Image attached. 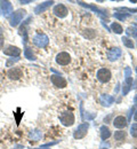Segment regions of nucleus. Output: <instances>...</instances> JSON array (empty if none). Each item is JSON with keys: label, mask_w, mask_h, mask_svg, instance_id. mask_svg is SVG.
Segmentation results:
<instances>
[{"label": "nucleus", "mask_w": 137, "mask_h": 149, "mask_svg": "<svg viewBox=\"0 0 137 149\" xmlns=\"http://www.w3.org/2000/svg\"><path fill=\"white\" fill-rule=\"evenodd\" d=\"M103 149H107V148H103Z\"/></svg>", "instance_id": "obj_32"}, {"label": "nucleus", "mask_w": 137, "mask_h": 149, "mask_svg": "<svg viewBox=\"0 0 137 149\" xmlns=\"http://www.w3.org/2000/svg\"><path fill=\"white\" fill-rule=\"evenodd\" d=\"M126 33H127V36H131L133 38H136L137 37V29L136 28H134V26H129V28H127Z\"/></svg>", "instance_id": "obj_24"}, {"label": "nucleus", "mask_w": 137, "mask_h": 149, "mask_svg": "<svg viewBox=\"0 0 137 149\" xmlns=\"http://www.w3.org/2000/svg\"><path fill=\"white\" fill-rule=\"evenodd\" d=\"M36 149H50V148H49L47 145H43V146H41L40 148H36Z\"/></svg>", "instance_id": "obj_30"}, {"label": "nucleus", "mask_w": 137, "mask_h": 149, "mask_svg": "<svg viewBox=\"0 0 137 149\" xmlns=\"http://www.w3.org/2000/svg\"><path fill=\"white\" fill-rule=\"evenodd\" d=\"M111 30H112L113 32H116L117 35H121L122 31H123V30H122V26H121L119 23H116V22L112 23V25H111Z\"/></svg>", "instance_id": "obj_20"}, {"label": "nucleus", "mask_w": 137, "mask_h": 149, "mask_svg": "<svg viewBox=\"0 0 137 149\" xmlns=\"http://www.w3.org/2000/svg\"><path fill=\"white\" fill-rule=\"evenodd\" d=\"M20 2H21V3L26 5V3H31V2H32V0H21Z\"/></svg>", "instance_id": "obj_29"}, {"label": "nucleus", "mask_w": 137, "mask_h": 149, "mask_svg": "<svg viewBox=\"0 0 137 149\" xmlns=\"http://www.w3.org/2000/svg\"><path fill=\"white\" fill-rule=\"evenodd\" d=\"M111 135H112V133H111V131L107 126H105V125L101 126V138H102V140H106Z\"/></svg>", "instance_id": "obj_18"}, {"label": "nucleus", "mask_w": 137, "mask_h": 149, "mask_svg": "<svg viewBox=\"0 0 137 149\" xmlns=\"http://www.w3.org/2000/svg\"><path fill=\"white\" fill-rule=\"evenodd\" d=\"M114 139L117 141H123L126 139V132L125 131H117L114 133Z\"/></svg>", "instance_id": "obj_23"}, {"label": "nucleus", "mask_w": 137, "mask_h": 149, "mask_svg": "<svg viewBox=\"0 0 137 149\" xmlns=\"http://www.w3.org/2000/svg\"><path fill=\"white\" fill-rule=\"evenodd\" d=\"M122 42H123V45L126 46V47H128V48H134L135 47V45H134V42H133V40L130 39V38L128 37H122Z\"/></svg>", "instance_id": "obj_22"}, {"label": "nucleus", "mask_w": 137, "mask_h": 149, "mask_svg": "<svg viewBox=\"0 0 137 149\" xmlns=\"http://www.w3.org/2000/svg\"><path fill=\"white\" fill-rule=\"evenodd\" d=\"M50 80H52L53 85L55 87H57V88H64L67 85V81L65 80V78H63L59 74H53V76H50Z\"/></svg>", "instance_id": "obj_7"}, {"label": "nucleus", "mask_w": 137, "mask_h": 149, "mask_svg": "<svg viewBox=\"0 0 137 149\" xmlns=\"http://www.w3.org/2000/svg\"><path fill=\"white\" fill-rule=\"evenodd\" d=\"M24 56H25V58H28V60H30V61H34V60H36V56L32 53V49L29 48V47H26V48L24 49Z\"/></svg>", "instance_id": "obj_19"}, {"label": "nucleus", "mask_w": 137, "mask_h": 149, "mask_svg": "<svg viewBox=\"0 0 137 149\" xmlns=\"http://www.w3.org/2000/svg\"><path fill=\"white\" fill-rule=\"evenodd\" d=\"M53 13L55 14V16H57L59 19H64L66 15H67V8L63 5V3H59V5H56L55 7H54V9H53Z\"/></svg>", "instance_id": "obj_9"}, {"label": "nucleus", "mask_w": 137, "mask_h": 149, "mask_svg": "<svg viewBox=\"0 0 137 149\" xmlns=\"http://www.w3.org/2000/svg\"><path fill=\"white\" fill-rule=\"evenodd\" d=\"M59 120H61L62 125H64L66 127L72 126L74 124V115L71 111H64L63 113H61Z\"/></svg>", "instance_id": "obj_3"}, {"label": "nucleus", "mask_w": 137, "mask_h": 149, "mask_svg": "<svg viewBox=\"0 0 137 149\" xmlns=\"http://www.w3.org/2000/svg\"><path fill=\"white\" fill-rule=\"evenodd\" d=\"M55 61H56V63L59 64V65H67L71 62V56H70L69 53H66V52H61V53H59L56 55Z\"/></svg>", "instance_id": "obj_8"}, {"label": "nucleus", "mask_w": 137, "mask_h": 149, "mask_svg": "<svg viewBox=\"0 0 137 149\" xmlns=\"http://www.w3.org/2000/svg\"><path fill=\"white\" fill-rule=\"evenodd\" d=\"M134 119H135V122H137V110L135 112V115H134Z\"/></svg>", "instance_id": "obj_31"}, {"label": "nucleus", "mask_w": 137, "mask_h": 149, "mask_svg": "<svg viewBox=\"0 0 137 149\" xmlns=\"http://www.w3.org/2000/svg\"><path fill=\"white\" fill-rule=\"evenodd\" d=\"M125 83H123V88H122V94L126 95L130 91L131 86H133V77H131V71L129 68H126L125 70Z\"/></svg>", "instance_id": "obj_2"}, {"label": "nucleus", "mask_w": 137, "mask_h": 149, "mask_svg": "<svg viewBox=\"0 0 137 149\" xmlns=\"http://www.w3.org/2000/svg\"><path fill=\"white\" fill-rule=\"evenodd\" d=\"M83 36L87 39H94L96 33H95V31L93 29H86V30H83Z\"/></svg>", "instance_id": "obj_21"}, {"label": "nucleus", "mask_w": 137, "mask_h": 149, "mask_svg": "<svg viewBox=\"0 0 137 149\" xmlns=\"http://www.w3.org/2000/svg\"><path fill=\"white\" fill-rule=\"evenodd\" d=\"M130 134H131V136L137 138V124H133L130 126Z\"/></svg>", "instance_id": "obj_27"}, {"label": "nucleus", "mask_w": 137, "mask_h": 149, "mask_svg": "<svg viewBox=\"0 0 137 149\" xmlns=\"http://www.w3.org/2000/svg\"><path fill=\"white\" fill-rule=\"evenodd\" d=\"M127 124H128L127 118L123 117V116H118V117L114 118V120H113V125L117 129H125L127 126Z\"/></svg>", "instance_id": "obj_14"}, {"label": "nucleus", "mask_w": 137, "mask_h": 149, "mask_svg": "<svg viewBox=\"0 0 137 149\" xmlns=\"http://www.w3.org/2000/svg\"><path fill=\"white\" fill-rule=\"evenodd\" d=\"M136 71H137V68H136Z\"/></svg>", "instance_id": "obj_33"}, {"label": "nucleus", "mask_w": 137, "mask_h": 149, "mask_svg": "<svg viewBox=\"0 0 137 149\" xmlns=\"http://www.w3.org/2000/svg\"><path fill=\"white\" fill-rule=\"evenodd\" d=\"M121 54H122V52L119 47H113L107 52V58L113 62V61H117L118 58H120Z\"/></svg>", "instance_id": "obj_11"}, {"label": "nucleus", "mask_w": 137, "mask_h": 149, "mask_svg": "<svg viewBox=\"0 0 137 149\" xmlns=\"http://www.w3.org/2000/svg\"><path fill=\"white\" fill-rule=\"evenodd\" d=\"M53 3H54V1H45V2L40 3V5H38V6L34 8V13H36V14L43 13V12H45L46 9H48Z\"/></svg>", "instance_id": "obj_16"}, {"label": "nucleus", "mask_w": 137, "mask_h": 149, "mask_svg": "<svg viewBox=\"0 0 137 149\" xmlns=\"http://www.w3.org/2000/svg\"><path fill=\"white\" fill-rule=\"evenodd\" d=\"M114 17L120 21H125L127 17H129V14H119V13H114Z\"/></svg>", "instance_id": "obj_25"}, {"label": "nucleus", "mask_w": 137, "mask_h": 149, "mask_svg": "<svg viewBox=\"0 0 137 149\" xmlns=\"http://www.w3.org/2000/svg\"><path fill=\"white\" fill-rule=\"evenodd\" d=\"M26 15V12L24 9H17L15 13H13V15L10 16L9 19V24L12 26H17L22 22V19H24V16Z\"/></svg>", "instance_id": "obj_1"}, {"label": "nucleus", "mask_w": 137, "mask_h": 149, "mask_svg": "<svg viewBox=\"0 0 137 149\" xmlns=\"http://www.w3.org/2000/svg\"><path fill=\"white\" fill-rule=\"evenodd\" d=\"M99 102H101V104L103 107H106L107 108V107H110L114 102V99L111 95H109V94H102L101 97H99Z\"/></svg>", "instance_id": "obj_13"}, {"label": "nucleus", "mask_w": 137, "mask_h": 149, "mask_svg": "<svg viewBox=\"0 0 137 149\" xmlns=\"http://www.w3.org/2000/svg\"><path fill=\"white\" fill-rule=\"evenodd\" d=\"M3 40H5L3 31H2V28L0 26V49H2V47H3Z\"/></svg>", "instance_id": "obj_28"}, {"label": "nucleus", "mask_w": 137, "mask_h": 149, "mask_svg": "<svg viewBox=\"0 0 137 149\" xmlns=\"http://www.w3.org/2000/svg\"><path fill=\"white\" fill-rule=\"evenodd\" d=\"M136 101H137V97H136Z\"/></svg>", "instance_id": "obj_34"}, {"label": "nucleus", "mask_w": 137, "mask_h": 149, "mask_svg": "<svg viewBox=\"0 0 137 149\" xmlns=\"http://www.w3.org/2000/svg\"><path fill=\"white\" fill-rule=\"evenodd\" d=\"M7 76L10 80H19L23 77V71L21 68H12L8 70Z\"/></svg>", "instance_id": "obj_10"}, {"label": "nucleus", "mask_w": 137, "mask_h": 149, "mask_svg": "<svg viewBox=\"0 0 137 149\" xmlns=\"http://www.w3.org/2000/svg\"><path fill=\"white\" fill-rule=\"evenodd\" d=\"M20 61V56L19 57H13V58H9L7 62H6V67H10L13 63H16Z\"/></svg>", "instance_id": "obj_26"}, {"label": "nucleus", "mask_w": 137, "mask_h": 149, "mask_svg": "<svg viewBox=\"0 0 137 149\" xmlns=\"http://www.w3.org/2000/svg\"><path fill=\"white\" fill-rule=\"evenodd\" d=\"M29 138L31 140H33V141H39V140H41V138H42V132L40 130H38V129H34V130L30 131Z\"/></svg>", "instance_id": "obj_17"}, {"label": "nucleus", "mask_w": 137, "mask_h": 149, "mask_svg": "<svg viewBox=\"0 0 137 149\" xmlns=\"http://www.w3.org/2000/svg\"><path fill=\"white\" fill-rule=\"evenodd\" d=\"M111 77H112V74H111V71L109 69L103 68V69H99L97 71V79L103 84L109 83L111 80Z\"/></svg>", "instance_id": "obj_6"}, {"label": "nucleus", "mask_w": 137, "mask_h": 149, "mask_svg": "<svg viewBox=\"0 0 137 149\" xmlns=\"http://www.w3.org/2000/svg\"><path fill=\"white\" fill-rule=\"evenodd\" d=\"M88 129H89V124L88 123L80 124L78 127H77V130L74 131V133H73L74 139H82V138H85L87 135Z\"/></svg>", "instance_id": "obj_5"}, {"label": "nucleus", "mask_w": 137, "mask_h": 149, "mask_svg": "<svg viewBox=\"0 0 137 149\" xmlns=\"http://www.w3.org/2000/svg\"><path fill=\"white\" fill-rule=\"evenodd\" d=\"M5 55L12 56V57H19V55L21 54V49L16 46H8L7 48L3 49Z\"/></svg>", "instance_id": "obj_12"}, {"label": "nucleus", "mask_w": 137, "mask_h": 149, "mask_svg": "<svg viewBox=\"0 0 137 149\" xmlns=\"http://www.w3.org/2000/svg\"><path fill=\"white\" fill-rule=\"evenodd\" d=\"M33 44L37 46V47H40V48H45L48 46L49 44V38L48 36L43 35V33H37L34 37H33Z\"/></svg>", "instance_id": "obj_4"}, {"label": "nucleus", "mask_w": 137, "mask_h": 149, "mask_svg": "<svg viewBox=\"0 0 137 149\" xmlns=\"http://www.w3.org/2000/svg\"><path fill=\"white\" fill-rule=\"evenodd\" d=\"M0 7H1V12L3 15H9L10 13H13V5L9 1H0Z\"/></svg>", "instance_id": "obj_15"}]
</instances>
